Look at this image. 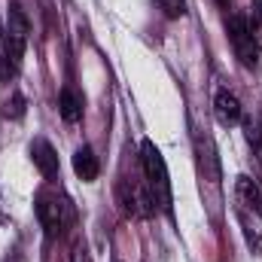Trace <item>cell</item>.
Listing matches in <instances>:
<instances>
[{"label": "cell", "instance_id": "cell-1", "mask_svg": "<svg viewBox=\"0 0 262 262\" xmlns=\"http://www.w3.org/2000/svg\"><path fill=\"white\" fill-rule=\"evenodd\" d=\"M235 213H238V223L244 229L247 247L253 250V256H259L262 253V189L247 174L235 177Z\"/></svg>", "mask_w": 262, "mask_h": 262}, {"label": "cell", "instance_id": "cell-2", "mask_svg": "<svg viewBox=\"0 0 262 262\" xmlns=\"http://www.w3.org/2000/svg\"><path fill=\"white\" fill-rule=\"evenodd\" d=\"M28 34H31L28 15L21 12L18 3H12V6H9L6 34H3V52H0V82H9V79L18 73L25 46H28Z\"/></svg>", "mask_w": 262, "mask_h": 262}, {"label": "cell", "instance_id": "cell-3", "mask_svg": "<svg viewBox=\"0 0 262 262\" xmlns=\"http://www.w3.org/2000/svg\"><path fill=\"white\" fill-rule=\"evenodd\" d=\"M34 210H37V220L40 226L46 229L49 238H58L67 226L73 223V204L64 192L52 189V186H43L37 198H34Z\"/></svg>", "mask_w": 262, "mask_h": 262}, {"label": "cell", "instance_id": "cell-4", "mask_svg": "<svg viewBox=\"0 0 262 262\" xmlns=\"http://www.w3.org/2000/svg\"><path fill=\"white\" fill-rule=\"evenodd\" d=\"M140 156H143V177H146V189L156 201V210L171 213V180H168V168L162 152L156 149L152 140L140 143Z\"/></svg>", "mask_w": 262, "mask_h": 262}, {"label": "cell", "instance_id": "cell-5", "mask_svg": "<svg viewBox=\"0 0 262 262\" xmlns=\"http://www.w3.org/2000/svg\"><path fill=\"white\" fill-rule=\"evenodd\" d=\"M116 198L122 204V210L134 216V220H143V216H152L156 213V201L149 195L146 183H134V180H122L119 189H116Z\"/></svg>", "mask_w": 262, "mask_h": 262}, {"label": "cell", "instance_id": "cell-6", "mask_svg": "<svg viewBox=\"0 0 262 262\" xmlns=\"http://www.w3.org/2000/svg\"><path fill=\"white\" fill-rule=\"evenodd\" d=\"M226 31H229V43H232V49H235L238 61H241L244 67H253V64H256L259 49H256V43H253V37H250V31H247L244 15L232 12V15L226 18Z\"/></svg>", "mask_w": 262, "mask_h": 262}, {"label": "cell", "instance_id": "cell-7", "mask_svg": "<svg viewBox=\"0 0 262 262\" xmlns=\"http://www.w3.org/2000/svg\"><path fill=\"white\" fill-rule=\"evenodd\" d=\"M241 113L244 110H241L238 95L229 92V89H216V95H213V116H216V122L223 128H235L241 122Z\"/></svg>", "mask_w": 262, "mask_h": 262}, {"label": "cell", "instance_id": "cell-8", "mask_svg": "<svg viewBox=\"0 0 262 262\" xmlns=\"http://www.w3.org/2000/svg\"><path fill=\"white\" fill-rule=\"evenodd\" d=\"M31 159H34V165H37V171L46 177V180H55L58 177V156H55V149H52V143L46 140V137H37L34 143H31Z\"/></svg>", "mask_w": 262, "mask_h": 262}, {"label": "cell", "instance_id": "cell-9", "mask_svg": "<svg viewBox=\"0 0 262 262\" xmlns=\"http://www.w3.org/2000/svg\"><path fill=\"white\" fill-rule=\"evenodd\" d=\"M73 171H76V177H79L82 183L98 180L101 165H98V156H95V149H92V146H79V149L73 152Z\"/></svg>", "mask_w": 262, "mask_h": 262}, {"label": "cell", "instance_id": "cell-10", "mask_svg": "<svg viewBox=\"0 0 262 262\" xmlns=\"http://www.w3.org/2000/svg\"><path fill=\"white\" fill-rule=\"evenodd\" d=\"M58 113L70 125L82 119V95L76 89H61V95H58Z\"/></svg>", "mask_w": 262, "mask_h": 262}, {"label": "cell", "instance_id": "cell-11", "mask_svg": "<svg viewBox=\"0 0 262 262\" xmlns=\"http://www.w3.org/2000/svg\"><path fill=\"white\" fill-rule=\"evenodd\" d=\"M244 21H247V31L256 43V49H262V3L259 0H250V9L244 12Z\"/></svg>", "mask_w": 262, "mask_h": 262}, {"label": "cell", "instance_id": "cell-12", "mask_svg": "<svg viewBox=\"0 0 262 262\" xmlns=\"http://www.w3.org/2000/svg\"><path fill=\"white\" fill-rule=\"evenodd\" d=\"M247 143L253 149V162H256V171L262 177V125L259 122H247Z\"/></svg>", "mask_w": 262, "mask_h": 262}, {"label": "cell", "instance_id": "cell-13", "mask_svg": "<svg viewBox=\"0 0 262 262\" xmlns=\"http://www.w3.org/2000/svg\"><path fill=\"white\" fill-rule=\"evenodd\" d=\"M156 3L168 18H183L186 15V0H156Z\"/></svg>", "mask_w": 262, "mask_h": 262}, {"label": "cell", "instance_id": "cell-14", "mask_svg": "<svg viewBox=\"0 0 262 262\" xmlns=\"http://www.w3.org/2000/svg\"><path fill=\"white\" fill-rule=\"evenodd\" d=\"M21 113H25V98H21V95H15V98H12V104H6V116L21 119Z\"/></svg>", "mask_w": 262, "mask_h": 262}, {"label": "cell", "instance_id": "cell-15", "mask_svg": "<svg viewBox=\"0 0 262 262\" xmlns=\"http://www.w3.org/2000/svg\"><path fill=\"white\" fill-rule=\"evenodd\" d=\"M70 262H92L89 250H85V244H76V247H73V256H70Z\"/></svg>", "mask_w": 262, "mask_h": 262}, {"label": "cell", "instance_id": "cell-16", "mask_svg": "<svg viewBox=\"0 0 262 262\" xmlns=\"http://www.w3.org/2000/svg\"><path fill=\"white\" fill-rule=\"evenodd\" d=\"M3 34H6V28L0 25V52H3Z\"/></svg>", "mask_w": 262, "mask_h": 262}, {"label": "cell", "instance_id": "cell-17", "mask_svg": "<svg viewBox=\"0 0 262 262\" xmlns=\"http://www.w3.org/2000/svg\"><path fill=\"white\" fill-rule=\"evenodd\" d=\"M216 3H220V6H226V9H229V0H216Z\"/></svg>", "mask_w": 262, "mask_h": 262}]
</instances>
